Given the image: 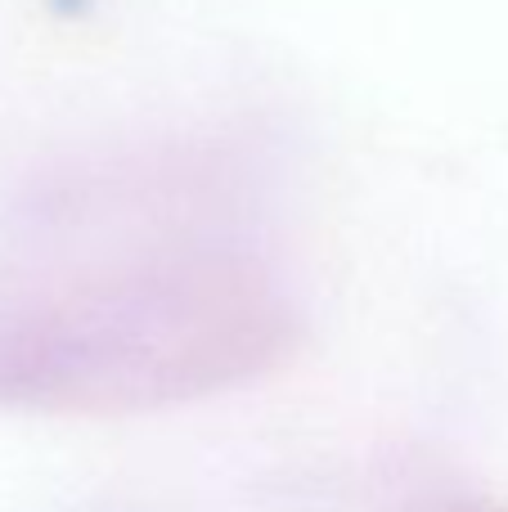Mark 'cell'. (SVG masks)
Listing matches in <instances>:
<instances>
[{
    "mask_svg": "<svg viewBox=\"0 0 508 512\" xmlns=\"http://www.w3.org/2000/svg\"><path fill=\"white\" fill-rule=\"evenodd\" d=\"M302 315L234 234L149 221L0 301V405L140 414L279 369Z\"/></svg>",
    "mask_w": 508,
    "mask_h": 512,
    "instance_id": "obj_1",
    "label": "cell"
}]
</instances>
